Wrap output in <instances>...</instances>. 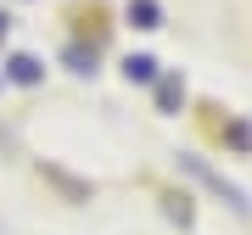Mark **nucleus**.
Masks as SVG:
<instances>
[{
    "label": "nucleus",
    "instance_id": "obj_1",
    "mask_svg": "<svg viewBox=\"0 0 252 235\" xmlns=\"http://www.w3.org/2000/svg\"><path fill=\"white\" fill-rule=\"evenodd\" d=\"M129 17H135V28H157V0H129Z\"/></svg>",
    "mask_w": 252,
    "mask_h": 235
},
{
    "label": "nucleus",
    "instance_id": "obj_2",
    "mask_svg": "<svg viewBox=\"0 0 252 235\" xmlns=\"http://www.w3.org/2000/svg\"><path fill=\"white\" fill-rule=\"evenodd\" d=\"M11 79L34 84V79H39V62H34V56H17V62H11Z\"/></svg>",
    "mask_w": 252,
    "mask_h": 235
},
{
    "label": "nucleus",
    "instance_id": "obj_3",
    "mask_svg": "<svg viewBox=\"0 0 252 235\" xmlns=\"http://www.w3.org/2000/svg\"><path fill=\"white\" fill-rule=\"evenodd\" d=\"M124 67H129V79H152V67H157V62H152V56H129Z\"/></svg>",
    "mask_w": 252,
    "mask_h": 235
},
{
    "label": "nucleus",
    "instance_id": "obj_4",
    "mask_svg": "<svg viewBox=\"0 0 252 235\" xmlns=\"http://www.w3.org/2000/svg\"><path fill=\"white\" fill-rule=\"evenodd\" d=\"M0 39H6V17H0Z\"/></svg>",
    "mask_w": 252,
    "mask_h": 235
}]
</instances>
